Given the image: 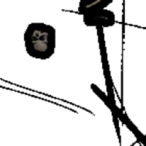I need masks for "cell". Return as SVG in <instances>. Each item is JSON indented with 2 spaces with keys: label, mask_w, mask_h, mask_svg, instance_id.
<instances>
[{
  "label": "cell",
  "mask_w": 146,
  "mask_h": 146,
  "mask_svg": "<svg viewBox=\"0 0 146 146\" xmlns=\"http://www.w3.org/2000/svg\"><path fill=\"white\" fill-rule=\"evenodd\" d=\"M26 51L36 59L47 60L54 54L56 49V29L42 22L29 23L23 34Z\"/></svg>",
  "instance_id": "cell-1"
},
{
  "label": "cell",
  "mask_w": 146,
  "mask_h": 146,
  "mask_svg": "<svg viewBox=\"0 0 146 146\" xmlns=\"http://www.w3.org/2000/svg\"><path fill=\"white\" fill-rule=\"evenodd\" d=\"M114 0H80L78 5V13L83 15L105 9Z\"/></svg>",
  "instance_id": "cell-3"
},
{
  "label": "cell",
  "mask_w": 146,
  "mask_h": 146,
  "mask_svg": "<svg viewBox=\"0 0 146 146\" xmlns=\"http://www.w3.org/2000/svg\"><path fill=\"white\" fill-rule=\"evenodd\" d=\"M83 21L85 25L87 27L106 28L113 27L115 23V15L111 10L103 9L83 15Z\"/></svg>",
  "instance_id": "cell-2"
}]
</instances>
